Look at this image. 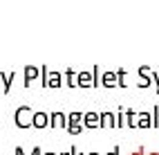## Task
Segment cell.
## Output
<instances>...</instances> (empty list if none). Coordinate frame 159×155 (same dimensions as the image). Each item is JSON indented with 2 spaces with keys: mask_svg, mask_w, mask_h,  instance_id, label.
I'll return each mask as SVG.
<instances>
[{
  "mask_svg": "<svg viewBox=\"0 0 159 155\" xmlns=\"http://www.w3.org/2000/svg\"><path fill=\"white\" fill-rule=\"evenodd\" d=\"M34 108L31 106H27V103H23V106H18L16 110H14V124L18 128H31L34 126Z\"/></svg>",
  "mask_w": 159,
  "mask_h": 155,
  "instance_id": "cell-1",
  "label": "cell"
},
{
  "mask_svg": "<svg viewBox=\"0 0 159 155\" xmlns=\"http://www.w3.org/2000/svg\"><path fill=\"white\" fill-rule=\"evenodd\" d=\"M23 77H25L23 86H25V88H29V86L34 83L36 79H40V68H38V65H34V63L25 65V70H23Z\"/></svg>",
  "mask_w": 159,
  "mask_h": 155,
  "instance_id": "cell-2",
  "label": "cell"
},
{
  "mask_svg": "<svg viewBox=\"0 0 159 155\" xmlns=\"http://www.w3.org/2000/svg\"><path fill=\"white\" fill-rule=\"evenodd\" d=\"M49 126L52 128H67V112L52 110L49 112Z\"/></svg>",
  "mask_w": 159,
  "mask_h": 155,
  "instance_id": "cell-3",
  "label": "cell"
},
{
  "mask_svg": "<svg viewBox=\"0 0 159 155\" xmlns=\"http://www.w3.org/2000/svg\"><path fill=\"white\" fill-rule=\"evenodd\" d=\"M83 126L85 128H101V112L88 110L85 115H83Z\"/></svg>",
  "mask_w": 159,
  "mask_h": 155,
  "instance_id": "cell-4",
  "label": "cell"
},
{
  "mask_svg": "<svg viewBox=\"0 0 159 155\" xmlns=\"http://www.w3.org/2000/svg\"><path fill=\"white\" fill-rule=\"evenodd\" d=\"M101 86L103 88H116L119 86V79H116V70H105L101 74Z\"/></svg>",
  "mask_w": 159,
  "mask_h": 155,
  "instance_id": "cell-5",
  "label": "cell"
},
{
  "mask_svg": "<svg viewBox=\"0 0 159 155\" xmlns=\"http://www.w3.org/2000/svg\"><path fill=\"white\" fill-rule=\"evenodd\" d=\"M137 128H152V110L137 112Z\"/></svg>",
  "mask_w": 159,
  "mask_h": 155,
  "instance_id": "cell-6",
  "label": "cell"
},
{
  "mask_svg": "<svg viewBox=\"0 0 159 155\" xmlns=\"http://www.w3.org/2000/svg\"><path fill=\"white\" fill-rule=\"evenodd\" d=\"M101 128H116V112L101 110Z\"/></svg>",
  "mask_w": 159,
  "mask_h": 155,
  "instance_id": "cell-7",
  "label": "cell"
},
{
  "mask_svg": "<svg viewBox=\"0 0 159 155\" xmlns=\"http://www.w3.org/2000/svg\"><path fill=\"white\" fill-rule=\"evenodd\" d=\"M34 126H36V128H47V126H49V112L36 110V112H34Z\"/></svg>",
  "mask_w": 159,
  "mask_h": 155,
  "instance_id": "cell-8",
  "label": "cell"
},
{
  "mask_svg": "<svg viewBox=\"0 0 159 155\" xmlns=\"http://www.w3.org/2000/svg\"><path fill=\"white\" fill-rule=\"evenodd\" d=\"M79 88H94V77H92L90 70L79 72Z\"/></svg>",
  "mask_w": 159,
  "mask_h": 155,
  "instance_id": "cell-9",
  "label": "cell"
},
{
  "mask_svg": "<svg viewBox=\"0 0 159 155\" xmlns=\"http://www.w3.org/2000/svg\"><path fill=\"white\" fill-rule=\"evenodd\" d=\"M63 74H65V86H67V88H72V90L79 88V72H74L72 68H67Z\"/></svg>",
  "mask_w": 159,
  "mask_h": 155,
  "instance_id": "cell-10",
  "label": "cell"
},
{
  "mask_svg": "<svg viewBox=\"0 0 159 155\" xmlns=\"http://www.w3.org/2000/svg\"><path fill=\"white\" fill-rule=\"evenodd\" d=\"M14 79H16V72H0V81H2V90H5V92L11 90Z\"/></svg>",
  "mask_w": 159,
  "mask_h": 155,
  "instance_id": "cell-11",
  "label": "cell"
},
{
  "mask_svg": "<svg viewBox=\"0 0 159 155\" xmlns=\"http://www.w3.org/2000/svg\"><path fill=\"white\" fill-rule=\"evenodd\" d=\"M125 126L137 128V110L134 108H125Z\"/></svg>",
  "mask_w": 159,
  "mask_h": 155,
  "instance_id": "cell-12",
  "label": "cell"
},
{
  "mask_svg": "<svg viewBox=\"0 0 159 155\" xmlns=\"http://www.w3.org/2000/svg\"><path fill=\"white\" fill-rule=\"evenodd\" d=\"M40 86L49 88V68L47 65H40Z\"/></svg>",
  "mask_w": 159,
  "mask_h": 155,
  "instance_id": "cell-13",
  "label": "cell"
},
{
  "mask_svg": "<svg viewBox=\"0 0 159 155\" xmlns=\"http://www.w3.org/2000/svg\"><path fill=\"white\" fill-rule=\"evenodd\" d=\"M83 115H85V112H81V110H72V112H67V124L70 121H74V124H83Z\"/></svg>",
  "mask_w": 159,
  "mask_h": 155,
  "instance_id": "cell-14",
  "label": "cell"
},
{
  "mask_svg": "<svg viewBox=\"0 0 159 155\" xmlns=\"http://www.w3.org/2000/svg\"><path fill=\"white\" fill-rule=\"evenodd\" d=\"M116 79H119V88H128V81H125L128 79V72H125L123 68L116 70Z\"/></svg>",
  "mask_w": 159,
  "mask_h": 155,
  "instance_id": "cell-15",
  "label": "cell"
},
{
  "mask_svg": "<svg viewBox=\"0 0 159 155\" xmlns=\"http://www.w3.org/2000/svg\"><path fill=\"white\" fill-rule=\"evenodd\" d=\"M114 112H116V128H123V126H125V117H123L125 110H123V106H119Z\"/></svg>",
  "mask_w": 159,
  "mask_h": 155,
  "instance_id": "cell-16",
  "label": "cell"
},
{
  "mask_svg": "<svg viewBox=\"0 0 159 155\" xmlns=\"http://www.w3.org/2000/svg\"><path fill=\"white\" fill-rule=\"evenodd\" d=\"M83 128H85V126H83L81 121H79V124H74V121H70V124H67V133H70V135H79Z\"/></svg>",
  "mask_w": 159,
  "mask_h": 155,
  "instance_id": "cell-17",
  "label": "cell"
},
{
  "mask_svg": "<svg viewBox=\"0 0 159 155\" xmlns=\"http://www.w3.org/2000/svg\"><path fill=\"white\" fill-rule=\"evenodd\" d=\"M152 83V77L150 74H139V81H137V88H148Z\"/></svg>",
  "mask_w": 159,
  "mask_h": 155,
  "instance_id": "cell-18",
  "label": "cell"
},
{
  "mask_svg": "<svg viewBox=\"0 0 159 155\" xmlns=\"http://www.w3.org/2000/svg\"><path fill=\"white\" fill-rule=\"evenodd\" d=\"M101 74H103V72H101V68H99V65H92V77H94V88H99V86H101Z\"/></svg>",
  "mask_w": 159,
  "mask_h": 155,
  "instance_id": "cell-19",
  "label": "cell"
},
{
  "mask_svg": "<svg viewBox=\"0 0 159 155\" xmlns=\"http://www.w3.org/2000/svg\"><path fill=\"white\" fill-rule=\"evenodd\" d=\"M152 128H159V106L152 108Z\"/></svg>",
  "mask_w": 159,
  "mask_h": 155,
  "instance_id": "cell-20",
  "label": "cell"
},
{
  "mask_svg": "<svg viewBox=\"0 0 159 155\" xmlns=\"http://www.w3.org/2000/svg\"><path fill=\"white\" fill-rule=\"evenodd\" d=\"M137 74H152V68H150V65H139Z\"/></svg>",
  "mask_w": 159,
  "mask_h": 155,
  "instance_id": "cell-21",
  "label": "cell"
},
{
  "mask_svg": "<svg viewBox=\"0 0 159 155\" xmlns=\"http://www.w3.org/2000/svg\"><path fill=\"white\" fill-rule=\"evenodd\" d=\"M150 77H152V83H155V92H159V72L152 70V74H150Z\"/></svg>",
  "mask_w": 159,
  "mask_h": 155,
  "instance_id": "cell-22",
  "label": "cell"
},
{
  "mask_svg": "<svg viewBox=\"0 0 159 155\" xmlns=\"http://www.w3.org/2000/svg\"><path fill=\"white\" fill-rule=\"evenodd\" d=\"M14 155H27V153H25V148L20 146V144H16V148H14Z\"/></svg>",
  "mask_w": 159,
  "mask_h": 155,
  "instance_id": "cell-23",
  "label": "cell"
},
{
  "mask_svg": "<svg viewBox=\"0 0 159 155\" xmlns=\"http://www.w3.org/2000/svg\"><path fill=\"white\" fill-rule=\"evenodd\" d=\"M130 155H146V148H143V146H137V148H134Z\"/></svg>",
  "mask_w": 159,
  "mask_h": 155,
  "instance_id": "cell-24",
  "label": "cell"
},
{
  "mask_svg": "<svg viewBox=\"0 0 159 155\" xmlns=\"http://www.w3.org/2000/svg\"><path fill=\"white\" fill-rule=\"evenodd\" d=\"M119 151H121L119 146H112V148H110V153H105V155H119Z\"/></svg>",
  "mask_w": 159,
  "mask_h": 155,
  "instance_id": "cell-25",
  "label": "cell"
},
{
  "mask_svg": "<svg viewBox=\"0 0 159 155\" xmlns=\"http://www.w3.org/2000/svg\"><path fill=\"white\" fill-rule=\"evenodd\" d=\"M70 153H72V155H83V153H79V148H76V146H72V148H70Z\"/></svg>",
  "mask_w": 159,
  "mask_h": 155,
  "instance_id": "cell-26",
  "label": "cell"
},
{
  "mask_svg": "<svg viewBox=\"0 0 159 155\" xmlns=\"http://www.w3.org/2000/svg\"><path fill=\"white\" fill-rule=\"evenodd\" d=\"M85 155H103V153H97V151H90V153H85Z\"/></svg>",
  "mask_w": 159,
  "mask_h": 155,
  "instance_id": "cell-27",
  "label": "cell"
},
{
  "mask_svg": "<svg viewBox=\"0 0 159 155\" xmlns=\"http://www.w3.org/2000/svg\"><path fill=\"white\" fill-rule=\"evenodd\" d=\"M146 155H159V151H150V153H146Z\"/></svg>",
  "mask_w": 159,
  "mask_h": 155,
  "instance_id": "cell-28",
  "label": "cell"
},
{
  "mask_svg": "<svg viewBox=\"0 0 159 155\" xmlns=\"http://www.w3.org/2000/svg\"><path fill=\"white\" fill-rule=\"evenodd\" d=\"M58 155H72V153H70V151H65V153H58Z\"/></svg>",
  "mask_w": 159,
  "mask_h": 155,
  "instance_id": "cell-29",
  "label": "cell"
},
{
  "mask_svg": "<svg viewBox=\"0 0 159 155\" xmlns=\"http://www.w3.org/2000/svg\"><path fill=\"white\" fill-rule=\"evenodd\" d=\"M45 155H58V153H45Z\"/></svg>",
  "mask_w": 159,
  "mask_h": 155,
  "instance_id": "cell-30",
  "label": "cell"
},
{
  "mask_svg": "<svg viewBox=\"0 0 159 155\" xmlns=\"http://www.w3.org/2000/svg\"><path fill=\"white\" fill-rule=\"evenodd\" d=\"M0 83H2V81H0Z\"/></svg>",
  "mask_w": 159,
  "mask_h": 155,
  "instance_id": "cell-31",
  "label": "cell"
}]
</instances>
